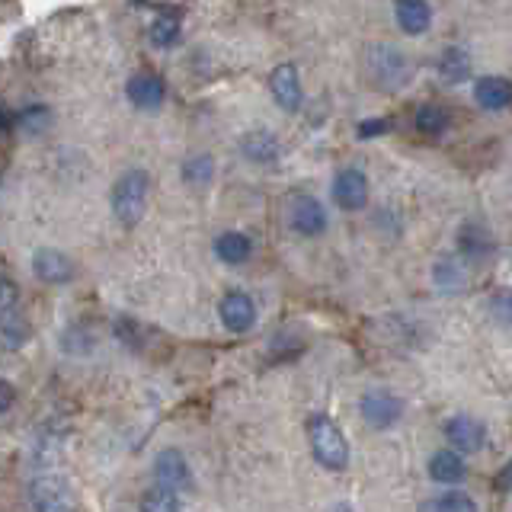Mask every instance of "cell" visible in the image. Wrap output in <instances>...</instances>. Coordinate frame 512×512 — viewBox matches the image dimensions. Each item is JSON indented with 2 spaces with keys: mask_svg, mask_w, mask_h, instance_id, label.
<instances>
[{
  "mask_svg": "<svg viewBox=\"0 0 512 512\" xmlns=\"http://www.w3.org/2000/svg\"><path fill=\"white\" fill-rule=\"evenodd\" d=\"M13 404H16V388L7 378H0V413H7Z\"/></svg>",
  "mask_w": 512,
  "mask_h": 512,
  "instance_id": "obj_32",
  "label": "cell"
},
{
  "mask_svg": "<svg viewBox=\"0 0 512 512\" xmlns=\"http://www.w3.org/2000/svg\"><path fill=\"white\" fill-rule=\"evenodd\" d=\"M445 439L452 445V452L458 455H477L487 445V426L471 413H458L445 423Z\"/></svg>",
  "mask_w": 512,
  "mask_h": 512,
  "instance_id": "obj_7",
  "label": "cell"
},
{
  "mask_svg": "<svg viewBox=\"0 0 512 512\" xmlns=\"http://www.w3.org/2000/svg\"><path fill=\"white\" fill-rule=\"evenodd\" d=\"M391 128V122L388 119H368V122H362L359 125V138H375V135H384Z\"/></svg>",
  "mask_w": 512,
  "mask_h": 512,
  "instance_id": "obj_31",
  "label": "cell"
},
{
  "mask_svg": "<svg viewBox=\"0 0 512 512\" xmlns=\"http://www.w3.org/2000/svg\"><path fill=\"white\" fill-rule=\"evenodd\" d=\"M269 93L285 112H298L304 103V87L295 64H276L269 74Z\"/></svg>",
  "mask_w": 512,
  "mask_h": 512,
  "instance_id": "obj_12",
  "label": "cell"
},
{
  "mask_svg": "<svg viewBox=\"0 0 512 512\" xmlns=\"http://www.w3.org/2000/svg\"><path fill=\"white\" fill-rule=\"evenodd\" d=\"M404 410H407L404 397H397L388 388H372V391H365L359 397V413H362L365 426H372V429L397 426L400 416H404Z\"/></svg>",
  "mask_w": 512,
  "mask_h": 512,
  "instance_id": "obj_5",
  "label": "cell"
},
{
  "mask_svg": "<svg viewBox=\"0 0 512 512\" xmlns=\"http://www.w3.org/2000/svg\"><path fill=\"white\" fill-rule=\"evenodd\" d=\"M493 487H496V490H503V493H506V490H512V458L503 464L500 471H496V477H493Z\"/></svg>",
  "mask_w": 512,
  "mask_h": 512,
  "instance_id": "obj_33",
  "label": "cell"
},
{
  "mask_svg": "<svg viewBox=\"0 0 512 512\" xmlns=\"http://www.w3.org/2000/svg\"><path fill=\"white\" fill-rule=\"evenodd\" d=\"M474 103L487 112H503L512 106V80L503 74L480 77L474 84Z\"/></svg>",
  "mask_w": 512,
  "mask_h": 512,
  "instance_id": "obj_14",
  "label": "cell"
},
{
  "mask_svg": "<svg viewBox=\"0 0 512 512\" xmlns=\"http://www.w3.org/2000/svg\"><path fill=\"white\" fill-rule=\"evenodd\" d=\"M125 96H128V103H132L135 109L154 112L167 100V84H164V77L154 74V71H138V74L128 77Z\"/></svg>",
  "mask_w": 512,
  "mask_h": 512,
  "instance_id": "obj_9",
  "label": "cell"
},
{
  "mask_svg": "<svg viewBox=\"0 0 512 512\" xmlns=\"http://www.w3.org/2000/svg\"><path fill=\"white\" fill-rule=\"evenodd\" d=\"M32 272H36V279L45 285H68L77 269L68 253L52 250V247H39L32 253Z\"/></svg>",
  "mask_w": 512,
  "mask_h": 512,
  "instance_id": "obj_13",
  "label": "cell"
},
{
  "mask_svg": "<svg viewBox=\"0 0 512 512\" xmlns=\"http://www.w3.org/2000/svg\"><path fill=\"white\" fill-rule=\"evenodd\" d=\"M48 122H52V112H48V106H42V103H32V106H26L20 112V116H16V128H20V132H26V135L45 132Z\"/></svg>",
  "mask_w": 512,
  "mask_h": 512,
  "instance_id": "obj_28",
  "label": "cell"
},
{
  "mask_svg": "<svg viewBox=\"0 0 512 512\" xmlns=\"http://www.w3.org/2000/svg\"><path fill=\"white\" fill-rule=\"evenodd\" d=\"M493 237L490 231L484 228V224H464V228L458 231V256L464 263H484L487 256L493 253Z\"/></svg>",
  "mask_w": 512,
  "mask_h": 512,
  "instance_id": "obj_16",
  "label": "cell"
},
{
  "mask_svg": "<svg viewBox=\"0 0 512 512\" xmlns=\"http://www.w3.org/2000/svg\"><path fill=\"white\" fill-rule=\"evenodd\" d=\"M429 477L442 487L461 484V480L468 477V461H464V455L452 452V448H439V452L429 458Z\"/></svg>",
  "mask_w": 512,
  "mask_h": 512,
  "instance_id": "obj_17",
  "label": "cell"
},
{
  "mask_svg": "<svg viewBox=\"0 0 512 512\" xmlns=\"http://www.w3.org/2000/svg\"><path fill=\"white\" fill-rule=\"evenodd\" d=\"M365 71L372 77V84L381 90H400L410 80V61L397 45L375 42L365 52Z\"/></svg>",
  "mask_w": 512,
  "mask_h": 512,
  "instance_id": "obj_3",
  "label": "cell"
},
{
  "mask_svg": "<svg viewBox=\"0 0 512 512\" xmlns=\"http://www.w3.org/2000/svg\"><path fill=\"white\" fill-rule=\"evenodd\" d=\"M16 301H20V288H16V282L10 276H4V272H0V314L13 311Z\"/></svg>",
  "mask_w": 512,
  "mask_h": 512,
  "instance_id": "obj_30",
  "label": "cell"
},
{
  "mask_svg": "<svg viewBox=\"0 0 512 512\" xmlns=\"http://www.w3.org/2000/svg\"><path fill=\"white\" fill-rule=\"evenodd\" d=\"M29 340H32V327H29L26 317H20L16 311L0 314V349L16 352V349H23Z\"/></svg>",
  "mask_w": 512,
  "mask_h": 512,
  "instance_id": "obj_21",
  "label": "cell"
},
{
  "mask_svg": "<svg viewBox=\"0 0 512 512\" xmlns=\"http://www.w3.org/2000/svg\"><path fill=\"white\" fill-rule=\"evenodd\" d=\"M148 196H151V176L148 170H125L109 192V205L112 215L122 224V228H135V224L148 212Z\"/></svg>",
  "mask_w": 512,
  "mask_h": 512,
  "instance_id": "obj_2",
  "label": "cell"
},
{
  "mask_svg": "<svg viewBox=\"0 0 512 512\" xmlns=\"http://www.w3.org/2000/svg\"><path fill=\"white\" fill-rule=\"evenodd\" d=\"M394 20H397L400 32H407V36H423V32H429V26H432V7L423 4V0H397Z\"/></svg>",
  "mask_w": 512,
  "mask_h": 512,
  "instance_id": "obj_18",
  "label": "cell"
},
{
  "mask_svg": "<svg viewBox=\"0 0 512 512\" xmlns=\"http://www.w3.org/2000/svg\"><path fill=\"white\" fill-rule=\"evenodd\" d=\"M304 429H308L311 455H314V461L320 464V468L346 471L352 452H349V439H346V432L340 429V423H333L327 413H314V416H308Z\"/></svg>",
  "mask_w": 512,
  "mask_h": 512,
  "instance_id": "obj_1",
  "label": "cell"
},
{
  "mask_svg": "<svg viewBox=\"0 0 512 512\" xmlns=\"http://www.w3.org/2000/svg\"><path fill=\"white\" fill-rule=\"evenodd\" d=\"M240 154H244L250 164L269 167L282 157V144L276 135L266 132V128H253V132H247L244 138H240Z\"/></svg>",
  "mask_w": 512,
  "mask_h": 512,
  "instance_id": "obj_15",
  "label": "cell"
},
{
  "mask_svg": "<svg viewBox=\"0 0 512 512\" xmlns=\"http://www.w3.org/2000/svg\"><path fill=\"white\" fill-rule=\"evenodd\" d=\"M154 477L160 487L167 490H189L192 487V471L189 461L180 448H160L154 458Z\"/></svg>",
  "mask_w": 512,
  "mask_h": 512,
  "instance_id": "obj_11",
  "label": "cell"
},
{
  "mask_svg": "<svg viewBox=\"0 0 512 512\" xmlns=\"http://www.w3.org/2000/svg\"><path fill=\"white\" fill-rule=\"evenodd\" d=\"M288 228L298 237H320L330 228V215L320 199L314 196H295L288 199Z\"/></svg>",
  "mask_w": 512,
  "mask_h": 512,
  "instance_id": "obj_6",
  "label": "cell"
},
{
  "mask_svg": "<svg viewBox=\"0 0 512 512\" xmlns=\"http://www.w3.org/2000/svg\"><path fill=\"white\" fill-rule=\"evenodd\" d=\"M432 279H436V285L448 295L464 292V288H468V266H464V260L458 253H448V256H442V260H436V266H432Z\"/></svg>",
  "mask_w": 512,
  "mask_h": 512,
  "instance_id": "obj_19",
  "label": "cell"
},
{
  "mask_svg": "<svg viewBox=\"0 0 512 512\" xmlns=\"http://www.w3.org/2000/svg\"><path fill=\"white\" fill-rule=\"evenodd\" d=\"M215 256L228 266H244L253 256V240L244 231H224L215 237Z\"/></svg>",
  "mask_w": 512,
  "mask_h": 512,
  "instance_id": "obj_20",
  "label": "cell"
},
{
  "mask_svg": "<svg viewBox=\"0 0 512 512\" xmlns=\"http://www.w3.org/2000/svg\"><path fill=\"white\" fill-rule=\"evenodd\" d=\"M138 512H180V496H176V490H167L157 484L141 493Z\"/></svg>",
  "mask_w": 512,
  "mask_h": 512,
  "instance_id": "obj_27",
  "label": "cell"
},
{
  "mask_svg": "<svg viewBox=\"0 0 512 512\" xmlns=\"http://www.w3.org/2000/svg\"><path fill=\"white\" fill-rule=\"evenodd\" d=\"M436 68H439V77L445 80V84H461V80L471 77V55L458 45H448L439 55Z\"/></svg>",
  "mask_w": 512,
  "mask_h": 512,
  "instance_id": "obj_22",
  "label": "cell"
},
{
  "mask_svg": "<svg viewBox=\"0 0 512 512\" xmlns=\"http://www.w3.org/2000/svg\"><path fill=\"white\" fill-rule=\"evenodd\" d=\"M413 128L423 135H445L452 128V112L439 103H423L413 112Z\"/></svg>",
  "mask_w": 512,
  "mask_h": 512,
  "instance_id": "obj_23",
  "label": "cell"
},
{
  "mask_svg": "<svg viewBox=\"0 0 512 512\" xmlns=\"http://www.w3.org/2000/svg\"><path fill=\"white\" fill-rule=\"evenodd\" d=\"M490 317L500 320V324L512 327V288H496L490 292Z\"/></svg>",
  "mask_w": 512,
  "mask_h": 512,
  "instance_id": "obj_29",
  "label": "cell"
},
{
  "mask_svg": "<svg viewBox=\"0 0 512 512\" xmlns=\"http://www.w3.org/2000/svg\"><path fill=\"white\" fill-rule=\"evenodd\" d=\"M330 196L336 205L346 208V212H359V208H365V202H368V176L359 167H343L333 176Z\"/></svg>",
  "mask_w": 512,
  "mask_h": 512,
  "instance_id": "obj_8",
  "label": "cell"
},
{
  "mask_svg": "<svg viewBox=\"0 0 512 512\" xmlns=\"http://www.w3.org/2000/svg\"><path fill=\"white\" fill-rule=\"evenodd\" d=\"M10 128H16V116L0 106V132H10Z\"/></svg>",
  "mask_w": 512,
  "mask_h": 512,
  "instance_id": "obj_34",
  "label": "cell"
},
{
  "mask_svg": "<svg viewBox=\"0 0 512 512\" xmlns=\"http://www.w3.org/2000/svg\"><path fill=\"white\" fill-rule=\"evenodd\" d=\"M29 503L36 512H77V493L64 477L42 474L29 484Z\"/></svg>",
  "mask_w": 512,
  "mask_h": 512,
  "instance_id": "obj_4",
  "label": "cell"
},
{
  "mask_svg": "<svg viewBox=\"0 0 512 512\" xmlns=\"http://www.w3.org/2000/svg\"><path fill=\"white\" fill-rule=\"evenodd\" d=\"M180 29H183L180 13H176V10H160L154 16L148 36H151V42L157 48H170V45H176V39H180Z\"/></svg>",
  "mask_w": 512,
  "mask_h": 512,
  "instance_id": "obj_24",
  "label": "cell"
},
{
  "mask_svg": "<svg viewBox=\"0 0 512 512\" xmlns=\"http://www.w3.org/2000/svg\"><path fill=\"white\" fill-rule=\"evenodd\" d=\"M215 176V157L212 154H192L183 160V180L189 186H208Z\"/></svg>",
  "mask_w": 512,
  "mask_h": 512,
  "instance_id": "obj_26",
  "label": "cell"
},
{
  "mask_svg": "<svg viewBox=\"0 0 512 512\" xmlns=\"http://www.w3.org/2000/svg\"><path fill=\"white\" fill-rule=\"evenodd\" d=\"M420 512H477V500L461 490H448V493H439V496H432V500H426Z\"/></svg>",
  "mask_w": 512,
  "mask_h": 512,
  "instance_id": "obj_25",
  "label": "cell"
},
{
  "mask_svg": "<svg viewBox=\"0 0 512 512\" xmlns=\"http://www.w3.org/2000/svg\"><path fill=\"white\" fill-rule=\"evenodd\" d=\"M218 317L224 330L247 333L256 324V301L247 292H240V288H231V292L218 301Z\"/></svg>",
  "mask_w": 512,
  "mask_h": 512,
  "instance_id": "obj_10",
  "label": "cell"
}]
</instances>
